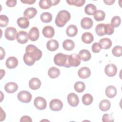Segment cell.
Returning <instances> with one entry per match:
<instances>
[{"mask_svg":"<svg viewBox=\"0 0 122 122\" xmlns=\"http://www.w3.org/2000/svg\"><path fill=\"white\" fill-rule=\"evenodd\" d=\"M70 19L71 14L69 11L66 10H60L55 18V24L59 27H62Z\"/></svg>","mask_w":122,"mask_h":122,"instance_id":"obj_1","label":"cell"},{"mask_svg":"<svg viewBox=\"0 0 122 122\" xmlns=\"http://www.w3.org/2000/svg\"><path fill=\"white\" fill-rule=\"evenodd\" d=\"M25 51L35 61L39 60L42 56L41 51L38 49L36 46L32 44L27 46Z\"/></svg>","mask_w":122,"mask_h":122,"instance_id":"obj_2","label":"cell"},{"mask_svg":"<svg viewBox=\"0 0 122 122\" xmlns=\"http://www.w3.org/2000/svg\"><path fill=\"white\" fill-rule=\"evenodd\" d=\"M69 56L68 55L64 54L62 53L56 54L53 58L54 63L59 66H63L66 68H70L69 64Z\"/></svg>","mask_w":122,"mask_h":122,"instance_id":"obj_3","label":"cell"},{"mask_svg":"<svg viewBox=\"0 0 122 122\" xmlns=\"http://www.w3.org/2000/svg\"><path fill=\"white\" fill-rule=\"evenodd\" d=\"M17 97L18 100L23 103H29L31 100L32 95L30 93L26 91H21L20 92Z\"/></svg>","mask_w":122,"mask_h":122,"instance_id":"obj_4","label":"cell"},{"mask_svg":"<svg viewBox=\"0 0 122 122\" xmlns=\"http://www.w3.org/2000/svg\"><path fill=\"white\" fill-rule=\"evenodd\" d=\"M4 34L6 39L9 41H13L16 39L17 32L15 28L10 27L6 29Z\"/></svg>","mask_w":122,"mask_h":122,"instance_id":"obj_5","label":"cell"},{"mask_svg":"<svg viewBox=\"0 0 122 122\" xmlns=\"http://www.w3.org/2000/svg\"><path fill=\"white\" fill-rule=\"evenodd\" d=\"M34 105L37 109L42 110L46 108L47 102L44 98L37 97L34 101Z\"/></svg>","mask_w":122,"mask_h":122,"instance_id":"obj_6","label":"cell"},{"mask_svg":"<svg viewBox=\"0 0 122 122\" xmlns=\"http://www.w3.org/2000/svg\"><path fill=\"white\" fill-rule=\"evenodd\" d=\"M81 63V58L79 54L75 53L71 54L69 56V64L71 67H77Z\"/></svg>","mask_w":122,"mask_h":122,"instance_id":"obj_7","label":"cell"},{"mask_svg":"<svg viewBox=\"0 0 122 122\" xmlns=\"http://www.w3.org/2000/svg\"><path fill=\"white\" fill-rule=\"evenodd\" d=\"M117 71V68L115 65L112 63L108 64L106 65L104 69V72L105 74L109 77L114 76Z\"/></svg>","mask_w":122,"mask_h":122,"instance_id":"obj_8","label":"cell"},{"mask_svg":"<svg viewBox=\"0 0 122 122\" xmlns=\"http://www.w3.org/2000/svg\"><path fill=\"white\" fill-rule=\"evenodd\" d=\"M62 107L63 103L59 99H53L50 102V108L53 111H59L62 109Z\"/></svg>","mask_w":122,"mask_h":122,"instance_id":"obj_9","label":"cell"},{"mask_svg":"<svg viewBox=\"0 0 122 122\" xmlns=\"http://www.w3.org/2000/svg\"><path fill=\"white\" fill-rule=\"evenodd\" d=\"M68 103L72 107L77 106L79 103V99L77 95L74 93H70L67 96Z\"/></svg>","mask_w":122,"mask_h":122,"instance_id":"obj_10","label":"cell"},{"mask_svg":"<svg viewBox=\"0 0 122 122\" xmlns=\"http://www.w3.org/2000/svg\"><path fill=\"white\" fill-rule=\"evenodd\" d=\"M16 39L19 43L21 44H24L28 41V33L25 31H20L17 33Z\"/></svg>","mask_w":122,"mask_h":122,"instance_id":"obj_11","label":"cell"},{"mask_svg":"<svg viewBox=\"0 0 122 122\" xmlns=\"http://www.w3.org/2000/svg\"><path fill=\"white\" fill-rule=\"evenodd\" d=\"M39 29L36 27H33L29 31V39L31 41H36L39 38Z\"/></svg>","mask_w":122,"mask_h":122,"instance_id":"obj_12","label":"cell"},{"mask_svg":"<svg viewBox=\"0 0 122 122\" xmlns=\"http://www.w3.org/2000/svg\"><path fill=\"white\" fill-rule=\"evenodd\" d=\"M91 73L90 69L87 67H81L78 71L79 77L81 79H86L89 78L91 75Z\"/></svg>","mask_w":122,"mask_h":122,"instance_id":"obj_13","label":"cell"},{"mask_svg":"<svg viewBox=\"0 0 122 122\" xmlns=\"http://www.w3.org/2000/svg\"><path fill=\"white\" fill-rule=\"evenodd\" d=\"M54 29L51 26H46L43 28L42 34L46 38H51L54 36Z\"/></svg>","mask_w":122,"mask_h":122,"instance_id":"obj_14","label":"cell"},{"mask_svg":"<svg viewBox=\"0 0 122 122\" xmlns=\"http://www.w3.org/2000/svg\"><path fill=\"white\" fill-rule=\"evenodd\" d=\"M81 25L84 29H90L93 26V20L90 18L84 17L81 21Z\"/></svg>","mask_w":122,"mask_h":122,"instance_id":"obj_15","label":"cell"},{"mask_svg":"<svg viewBox=\"0 0 122 122\" xmlns=\"http://www.w3.org/2000/svg\"><path fill=\"white\" fill-rule=\"evenodd\" d=\"M18 61L17 59L13 56L10 57L6 60V65L9 69H13L17 66Z\"/></svg>","mask_w":122,"mask_h":122,"instance_id":"obj_16","label":"cell"},{"mask_svg":"<svg viewBox=\"0 0 122 122\" xmlns=\"http://www.w3.org/2000/svg\"><path fill=\"white\" fill-rule=\"evenodd\" d=\"M18 86L14 82H9L6 83L4 86V89L6 92L10 93L15 92L18 90Z\"/></svg>","mask_w":122,"mask_h":122,"instance_id":"obj_17","label":"cell"},{"mask_svg":"<svg viewBox=\"0 0 122 122\" xmlns=\"http://www.w3.org/2000/svg\"><path fill=\"white\" fill-rule=\"evenodd\" d=\"M37 13V10L35 8L29 7L24 10L23 15L25 17L31 19L36 16Z\"/></svg>","mask_w":122,"mask_h":122,"instance_id":"obj_18","label":"cell"},{"mask_svg":"<svg viewBox=\"0 0 122 122\" xmlns=\"http://www.w3.org/2000/svg\"><path fill=\"white\" fill-rule=\"evenodd\" d=\"M29 85L30 89L33 90L38 89L41 86V81L37 78H31L29 82Z\"/></svg>","mask_w":122,"mask_h":122,"instance_id":"obj_19","label":"cell"},{"mask_svg":"<svg viewBox=\"0 0 122 122\" xmlns=\"http://www.w3.org/2000/svg\"><path fill=\"white\" fill-rule=\"evenodd\" d=\"M47 49L51 51H55L59 47V42L55 40H51L48 41L46 44Z\"/></svg>","mask_w":122,"mask_h":122,"instance_id":"obj_20","label":"cell"},{"mask_svg":"<svg viewBox=\"0 0 122 122\" xmlns=\"http://www.w3.org/2000/svg\"><path fill=\"white\" fill-rule=\"evenodd\" d=\"M67 35L71 37H74L78 32V29L75 25L71 24L68 26L66 30Z\"/></svg>","mask_w":122,"mask_h":122,"instance_id":"obj_21","label":"cell"},{"mask_svg":"<svg viewBox=\"0 0 122 122\" xmlns=\"http://www.w3.org/2000/svg\"><path fill=\"white\" fill-rule=\"evenodd\" d=\"M105 94L106 95L110 98L114 97L117 94L116 88L112 85L108 86L105 89Z\"/></svg>","mask_w":122,"mask_h":122,"instance_id":"obj_22","label":"cell"},{"mask_svg":"<svg viewBox=\"0 0 122 122\" xmlns=\"http://www.w3.org/2000/svg\"><path fill=\"white\" fill-rule=\"evenodd\" d=\"M62 46L64 50L70 51L74 48L75 43L71 40L67 39L63 41L62 43Z\"/></svg>","mask_w":122,"mask_h":122,"instance_id":"obj_23","label":"cell"},{"mask_svg":"<svg viewBox=\"0 0 122 122\" xmlns=\"http://www.w3.org/2000/svg\"><path fill=\"white\" fill-rule=\"evenodd\" d=\"M17 22L18 26L22 29L27 28L30 24L28 19L25 17H20L18 18Z\"/></svg>","mask_w":122,"mask_h":122,"instance_id":"obj_24","label":"cell"},{"mask_svg":"<svg viewBox=\"0 0 122 122\" xmlns=\"http://www.w3.org/2000/svg\"><path fill=\"white\" fill-rule=\"evenodd\" d=\"M99 43L101 45L102 48L103 49H108L112 45V41L107 38H104L101 39Z\"/></svg>","mask_w":122,"mask_h":122,"instance_id":"obj_25","label":"cell"},{"mask_svg":"<svg viewBox=\"0 0 122 122\" xmlns=\"http://www.w3.org/2000/svg\"><path fill=\"white\" fill-rule=\"evenodd\" d=\"M94 37L93 35L89 32H86L82 34L81 36L82 41L86 44H90L93 41Z\"/></svg>","mask_w":122,"mask_h":122,"instance_id":"obj_26","label":"cell"},{"mask_svg":"<svg viewBox=\"0 0 122 122\" xmlns=\"http://www.w3.org/2000/svg\"><path fill=\"white\" fill-rule=\"evenodd\" d=\"M48 74L51 78L55 79L58 77L60 75V71L58 68L55 67H52L49 69Z\"/></svg>","mask_w":122,"mask_h":122,"instance_id":"obj_27","label":"cell"},{"mask_svg":"<svg viewBox=\"0 0 122 122\" xmlns=\"http://www.w3.org/2000/svg\"><path fill=\"white\" fill-rule=\"evenodd\" d=\"M79 55L81 59L84 61L90 60L91 58V54L90 51L85 49L80 51L79 53Z\"/></svg>","mask_w":122,"mask_h":122,"instance_id":"obj_28","label":"cell"},{"mask_svg":"<svg viewBox=\"0 0 122 122\" xmlns=\"http://www.w3.org/2000/svg\"><path fill=\"white\" fill-rule=\"evenodd\" d=\"M95 32L96 34L100 36H102L106 35L105 24L100 23L96 26Z\"/></svg>","mask_w":122,"mask_h":122,"instance_id":"obj_29","label":"cell"},{"mask_svg":"<svg viewBox=\"0 0 122 122\" xmlns=\"http://www.w3.org/2000/svg\"><path fill=\"white\" fill-rule=\"evenodd\" d=\"M99 107L102 111H108L111 107V102L109 100H103L100 102Z\"/></svg>","mask_w":122,"mask_h":122,"instance_id":"obj_30","label":"cell"},{"mask_svg":"<svg viewBox=\"0 0 122 122\" xmlns=\"http://www.w3.org/2000/svg\"><path fill=\"white\" fill-rule=\"evenodd\" d=\"M96 11V7L93 4L89 3L87 4L84 9V11L86 14L92 15H93Z\"/></svg>","mask_w":122,"mask_h":122,"instance_id":"obj_31","label":"cell"},{"mask_svg":"<svg viewBox=\"0 0 122 122\" xmlns=\"http://www.w3.org/2000/svg\"><path fill=\"white\" fill-rule=\"evenodd\" d=\"M93 17L96 21L103 20L105 18V13L102 10H97L93 14Z\"/></svg>","mask_w":122,"mask_h":122,"instance_id":"obj_32","label":"cell"},{"mask_svg":"<svg viewBox=\"0 0 122 122\" xmlns=\"http://www.w3.org/2000/svg\"><path fill=\"white\" fill-rule=\"evenodd\" d=\"M41 20L44 23H49L52 20V15L48 12H45L42 13L40 16Z\"/></svg>","mask_w":122,"mask_h":122,"instance_id":"obj_33","label":"cell"},{"mask_svg":"<svg viewBox=\"0 0 122 122\" xmlns=\"http://www.w3.org/2000/svg\"><path fill=\"white\" fill-rule=\"evenodd\" d=\"M93 101L92 96L89 93H86L82 97V102L85 105H90Z\"/></svg>","mask_w":122,"mask_h":122,"instance_id":"obj_34","label":"cell"},{"mask_svg":"<svg viewBox=\"0 0 122 122\" xmlns=\"http://www.w3.org/2000/svg\"><path fill=\"white\" fill-rule=\"evenodd\" d=\"M51 0H41L39 1V6L42 9H48L52 6Z\"/></svg>","mask_w":122,"mask_h":122,"instance_id":"obj_35","label":"cell"},{"mask_svg":"<svg viewBox=\"0 0 122 122\" xmlns=\"http://www.w3.org/2000/svg\"><path fill=\"white\" fill-rule=\"evenodd\" d=\"M74 88L77 92L80 93L84 91L85 88V85L84 82L79 81L75 83L74 85Z\"/></svg>","mask_w":122,"mask_h":122,"instance_id":"obj_36","label":"cell"},{"mask_svg":"<svg viewBox=\"0 0 122 122\" xmlns=\"http://www.w3.org/2000/svg\"><path fill=\"white\" fill-rule=\"evenodd\" d=\"M66 2L71 5H74L77 7H81L85 2V0H67Z\"/></svg>","mask_w":122,"mask_h":122,"instance_id":"obj_37","label":"cell"},{"mask_svg":"<svg viewBox=\"0 0 122 122\" xmlns=\"http://www.w3.org/2000/svg\"><path fill=\"white\" fill-rule=\"evenodd\" d=\"M23 61L28 66H32L35 63V61L29 56L28 53L25 52L23 56Z\"/></svg>","mask_w":122,"mask_h":122,"instance_id":"obj_38","label":"cell"},{"mask_svg":"<svg viewBox=\"0 0 122 122\" xmlns=\"http://www.w3.org/2000/svg\"><path fill=\"white\" fill-rule=\"evenodd\" d=\"M112 53L115 57H120L122 54V48L121 46H115L112 50Z\"/></svg>","mask_w":122,"mask_h":122,"instance_id":"obj_39","label":"cell"},{"mask_svg":"<svg viewBox=\"0 0 122 122\" xmlns=\"http://www.w3.org/2000/svg\"><path fill=\"white\" fill-rule=\"evenodd\" d=\"M121 20L119 16H115L112 18L111 20V25L115 28L118 27L121 24Z\"/></svg>","mask_w":122,"mask_h":122,"instance_id":"obj_40","label":"cell"},{"mask_svg":"<svg viewBox=\"0 0 122 122\" xmlns=\"http://www.w3.org/2000/svg\"><path fill=\"white\" fill-rule=\"evenodd\" d=\"M9 22L8 17L5 15H0V26L1 27H6Z\"/></svg>","mask_w":122,"mask_h":122,"instance_id":"obj_41","label":"cell"},{"mask_svg":"<svg viewBox=\"0 0 122 122\" xmlns=\"http://www.w3.org/2000/svg\"><path fill=\"white\" fill-rule=\"evenodd\" d=\"M102 49V48L101 45L98 42L93 43L92 46V51L94 53L99 52Z\"/></svg>","mask_w":122,"mask_h":122,"instance_id":"obj_42","label":"cell"},{"mask_svg":"<svg viewBox=\"0 0 122 122\" xmlns=\"http://www.w3.org/2000/svg\"><path fill=\"white\" fill-rule=\"evenodd\" d=\"M106 29V34L112 35L114 32V27L111 25V24H105Z\"/></svg>","mask_w":122,"mask_h":122,"instance_id":"obj_43","label":"cell"},{"mask_svg":"<svg viewBox=\"0 0 122 122\" xmlns=\"http://www.w3.org/2000/svg\"><path fill=\"white\" fill-rule=\"evenodd\" d=\"M102 121L104 122H113L114 120L112 115L105 113L104 114L102 117Z\"/></svg>","mask_w":122,"mask_h":122,"instance_id":"obj_44","label":"cell"},{"mask_svg":"<svg viewBox=\"0 0 122 122\" xmlns=\"http://www.w3.org/2000/svg\"><path fill=\"white\" fill-rule=\"evenodd\" d=\"M17 3L16 0H7L6 2V5L9 7H14Z\"/></svg>","mask_w":122,"mask_h":122,"instance_id":"obj_45","label":"cell"},{"mask_svg":"<svg viewBox=\"0 0 122 122\" xmlns=\"http://www.w3.org/2000/svg\"><path fill=\"white\" fill-rule=\"evenodd\" d=\"M20 122H32V120L30 118V117L29 116H22L20 120Z\"/></svg>","mask_w":122,"mask_h":122,"instance_id":"obj_46","label":"cell"},{"mask_svg":"<svg viewBox=\"0 0 122 122\" xmlns=\"http://www.w3.org/2000/svg\"><path fill=\"white\" fill-rule=\"evenodd\" d=\"M20 1L25 4H32L35 2V0H21Z\"/></svg>","mask_w":122,"mask_h":122,"instance_id":"obj_47","label":"cell"},{"mask_svg":"<svg viewBox=\"0 0 122 122\" xmlns=\"http://www.w3.org/2000/svg\"><path fill=\"white\" fill-rule=\"evenodd\" d=\"M5 55V52L2 47H0V60H2Z\"/></svg>","mask_w":122,"mask_h":122,"instance_id":"obj_48","label":"cell"},{"mask_svg":"<svg viewBox=\"0 0 122 122\" xmlns=\"http://www.w3.org/2000/svg\"><path fill=\"white\" fill-rule=\"evenodd\" d=\"M103 2L107 5H112L114 2H115V0H103Z\"/></svg>","mask_w":122,"mask_h":122,"instance_id":"obj_49","label":"cell"}]
</instances>
